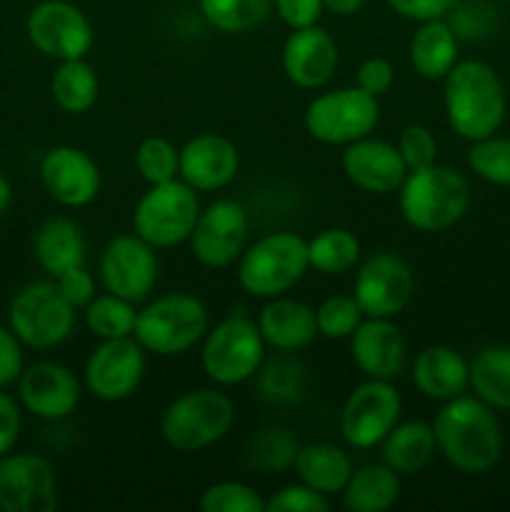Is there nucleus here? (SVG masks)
Returning <instances> with one entry per match:
<instances>
[{"mask_svg": "<svg viewBox=\"0 0 510 512\" xmlns=\"http://www.w3.org/2000/svg\"><path fill=\"white\" fill-rule=\"evenodd\" d=\"M470 205V185L450 165L408 170L398 188V208L405 223L420 233H445L463 220Z\"/></svg>", "mask_w": 510, "mask_h": 512, "instance_id": "obj_3", "label": "nucleus"}, {"mask_svg": "<svg viewBox=\"0 0 510 512\" xmlns=\"http://www.w3.org/2000/svg\"><path fill=\"white\" fill-rule=\"evenodd\" d=\"M298 448L300 445L295 443L293 435H290L288 430H268V433H263L255 440L253 458L255 463L263 465V468L268 470H285L293 468Z\"/></svg>", "mask_w": 510, "mask_h": 512, "instance_id": "obj_43", "label": "nucleus"}, {"mask_svg": "<svg viewBox=\"0 0 510 512\" xmlns=\"http://www.w3.org/2000/svg\"><path fill=\"white\" fill-rule=\"evenodd\" d=\"M40 185L60 208L78 210L100 195V168L85 150L73 145H55L40 158Z\"/></svg>", "mask_w": 510, "mask_h": 512, "instance_id": "obj_19", "label": "nucleus"}, {"mask_svg": "<svg viewBox=\"0 0 510 512\" xmlns=\"http://www.w3.org/2000/svg\"><path fill=\"white\" fill-rule=\"evenodd\" d=\"M340 165H343L345 178L355 188L375 195L395 193L408 175V165H405L398 145L370 138V135L345 145Z\"/></svg>", "mask_w": 510, "mask_h": 512, "instance_id": "obj_21", "label": "nucleus"}, {"mask_svg": "<svg viewBox=\"0 0 510 512\" xmlns=\"http://www.w3.org/2000/svg\"><path fill=\"white\" fill-rule=\"evenodd\" d=\"M55 283H58L60 293L65 295V300H68L75 310L85 308V305L95 298V278L88 273L85 265L65 270L63 275L55 278Z\"/></svg>", "mask_w": 510, "mask_h": 512, "instance_id": "obj_47", "label": "nucleus"}, {"mask_svg": "<svg viewBox=\"0 0 510 512\" xmlns=\"http://www.w3.org/2000/svg\"><path fill=\"white\" fill-rule=\"evenodd\" d=\"M20 408L38 420L58 423L70 418L80 405V380L73 370L63 363L53 360H38L33 365H25L15 383Z\"/></svg>", "mask_w": 510, "mask_h": 512, "instance_id": "obj_17", "label": "nucleus"}, {"mask_svg": "<svg viewBox=\"0 0 510 512\" xmlns=\"http://www.w3.org/2000/svg\"><path fill=\"white\" fill-rule=\"evenodd\" d=\"M50 93H53L55 105L63 113L83 115L98 103L100 80L93 65L85 58L78 60H60L58 68L50 78Z\"/></svg>", "mask_w": 510, "mask_h": 512, "instance_id": "obj_31", "label": "nucleus"}, {"mask_svg": "<svg viewBox=\"0 0 510 512\" xmlns=\"http://www.w3.org/2000/svg\"><path fill=\"white\" fill-rule=\"evenodd\" d=\"M353 458L348 450L333 443H308L298 448L293 460V473L300 483L318 493L333 495L343 493L350 473H353Z\"/></svg>", "mask_w": 510, "mask_h": 512, "instance_id": "obj_27", "label": "nucleus"}, {"mask_svg": "<svg viewBox=\"0 0 510 512\" xmlns=\"http://www.w3.org/2000/svg\"><path fill=\"white\" fill-rule=\"evenodd\" d=\"M433 433L438 453L458 473H488L503 455V430L498 415L475 395L463 393L448 403H440L433 420Z\"/></svg>", "mask_w": 510, "mask_h": 512, "instance_id": "obj_1", "label": "nucleus"}, {"mask_svg": "<svg viewBox=\"0 0 510 512\" xmlns=\"http://www.w3.org/2000/svg\"><path fill=\"white\" fill-rule=\"evenodd\" d=\"M198 10L218 33L240 35L270 18L273 0H198Z\"/></svg>", "mask_w": 510, "mask_h": 512, "instance_id": "obj_34", "label": "nucleus"}, {"mask_svg": "<svg viewBox=\"0 0 510 512\" xmlns=\"http://www.w3.org/2000/svg\"><path fill=\"white\" fill-rule=\"evenodd\" d=\"M210 328L208 308L190 293H165L138 310L133 338L158 358L185 355L200 345Z\"/></svg>", "mask_w": 510, "mask_h": 512, "instance_id": "obj_7", "label": "nucleus"}, {"mask_svg": "<svg viewBox=\"0 0 510 512\" xmlns=\"http://www.w3.org/2000/svg\"><path fill=\"white\" fill-rule=\"evenodd\" d=\"M260 390L270 403H295L303 395V370L290 360L270 363L268 370L260 368Z\"/></svg>", "mask_w": 510, "mask_h": 512, "instance_id": "obj_40", "label": "nucleus"}, {"mask_svg": "<svg viewBox=\"0 0 510 512\" xmlns=\"http://www.w3.org/2000/svg\"><path fill=\"white\" fill-rule=\"evenodd\" d=\"M365 3H368V0H323L325 10L340 15V18H348V15L360 13Z\"/></svg>", "mask_w": 510, "mask_h": 512, "instance_id": "obj_50", "label": "nucleus"}, {"mask_svg": "<svg viewBox=\"0 0 510 512\" xmlns=\"http://www.w3.org/2000/svg\"><path fill=\"white\" fill-rule=\"evenodd\" d=\"M365 320L358 300L350 295H330L315 308V323H318V335L325 340H350V335L358 330Z\"/></svg>", "mask_w": 510, "mask_h": 512, "instance_id": "obj_38", "label": "nucleus"}, {"mask_svg": "<svg viewBox=\"0 0 510 512\" xmlns=\"http://www.w3.org/2000/svg\"><path fill=\"white\" fill-rule=\"evenodd\" d=\"M133 163L148 185L168 183L180 175V148L163 135H148L135 148Z\"/></svg>", "mask_w": 510, "mask_h": 512, "instance_id": "obj_36", "label": "nucleus"}, {"mask_svg": "<svg viewBox=\"0 0 510 512\" xmlns=\"http://www.w3.org/2000/svg\"><path fill=\"white\" fill-rule=\"evenodd\" d=\"M85 388L103 403L128 400L145 378V350L135 338L100 340L85 360Z\"/></svg>", "mask_w": 510, "mask_h": 512, "instance_id": "obj_16", "label": "nucleus"}, {"mask_svg": "<svg viewBox=\"0 0 510 512\" xmlns=\"http://www.w3.org/2000/svg\"><path fill=\"white\" fill-rule=\"evenodd\" d=\"M470 388L493 410H510V345H488L475 353Z\"/></svg>", "mask_w": 510, "mask_h": 512, "instance_id": "obj_32", "label": "nucleus"}, {"mask_svg": "<svg viewBox=\"0 0 510 512\" xmlns=\"http://www.w3.org/2000/svg\"><path fill=\"white\" fill-rule=\"evenodd\" d=\"M25 35L38 53L58 63L85 58L95 43L88 15L68 0H40L33 5L25 18Z\"/></svg>", "mask_w": 510, "mask_h": 512, "instance_id": "obj_13", "label": "nucleus"}, {"mask_svg": "<svg viewBox=\"0 0 510 512\" xmlns=\"http://www.w3.org/2000/svg\"><path fill=\"white\" fill-rule=\"evenodd\" d=\"M25 345L15 338V333L0 325V388H10L18 383L25 368Z\"/></svg>", "mask_w": 510, "mask_h": 512, "instance_id": "obj_46", "label": "nucleus"}, {"mask_svg": "<svg viewBox=\"0 0 510 512\" xmlns=\"http://www.w3.org/2000/svg\"><path fill=\"white\" fill-rule=\"evenodd\" d=\"M198 193L180 178L150 185L133 210V233L155 250L190 240L200 215Z\"/></svg>", "mask_w": 510, "mask_h": 512, "instance_id": "obj_9", "label": "nucleus"}, {"mask_svg": "<svg viewBox=\"0 0 510 512\" xmlns=\"http://www.w3.org/2000/svg\"><path fill=\"white\" fill-rule=\"evenodd\" d=\"M273 13L290 30H300L318 25L325 13V5L323 0H273Z\"/></svg>", "mask_w": 510, "mask_h": 512, "instance_id": "obj_45", "label": "nucleus"}, {"mask_svg": "<svg viewBox=\"0 0 510 512\" xmlns=\"http://www.w3.org/2000/svg\"><path fill=\"white\" fill-rule=\"evenodd\" d=\"M415 390L433 403H448L470 388V363L450 345H428L410 368Z\"/></svg>", "mask_w": 510, "mask_h": 512, "instance_id": "obj_25", "label": "nucleus"}, {"mask_svg": "<svg viewBox=\"0 0 510 512\" xmlns=\"http://www.w3.org/2000/svg\"><path fill=\"white\" fill-rule=\"evenodd\" d=\"M405 338L390 318H365L350 335V355L365 378L393 383L405 368Z\"/></svg>", "mask_w": 510, "mask_h": 512, "instance_id": "obj_23", "label": "nucleus"}, {"mask_svg": "<svg viewBox=\"0 0 510 512\" xmlns=\"http://www.w3.org/2000/svg\"><path fill=\"white\" fill-rule=\"evenodd\" d=\"M203 512H265V498L248 483L220 480L208 485L198 500Z\"/></svg>", "mask_w": 510, "mask_h": 512, "instance_id": "obj_39", "label": "nucleus"}, {"mask_svg": "<svg viewBox=\"0 0 510 512\" xmlns=\"http://www.w3.org/2000/svg\"><path fill=\"white\" fill-rule=\"evenodd\" d=\"M395 145H398L408 170H418L425 168V165L438 163V140H435L433 130L425 128V125H405Z\"/></svg>", "mask_w": 510, "mask_h": 512, "instance_id": "obj_41", "label": "nucleus"}, {"mask_svg": "<svg viewBox=\"0 0 510 512\" xmlns=\"http://www.w3.org/2000/svg\"><path fill=\"white\" fill-rule=\"evenodd\" d=\"M283 73L295 88L318 90L335 75L338 68V45L333 35L320 25L290 30L283 43Z\"/></svg>", "mask_w": 510, "mask_h": 512, "instance_id": "obj_22", "label": "nucleus"}, {"mask_svg": "<svg viewBox=\"0 0 510 512\" xmlns=\"http://www.w3.org/2000/svg\"><path fill=\"white\" fill-rule=\"evenodd\" d=\"M395 83V68L388 58H380V55H373V58H365L360 63L358 73H355V85L360 90H365L373 98H380V95L388 93Z\"/></svg>", "mask_w": 510, "mask_h": 512, "instance_id": "obj_44", "label": "nucleus"}, {"mask_svg": "<svg viewBox=\"0 0 510 512\" xmlns=\"http://www.w3.org/2000/svg\"><path fill=\"white\" fill-rule=\"evenodd\" d=\"M255 323H258L265 345L275 348L278 353H298L318 338L315 308H310L303 300L288 298V295L265 300Z\"/></svg>", "mask_w": 510, "mask_h": 512, "instance_id": "obj_24", "label": "nucleus"}, {"mask_svg": "<svg viewBox=\"0 0 510 512\" xmlns=\"http://www.w3.org/2000/svg\"><path fill=\"white\" fill-rule=\"evenodd\" d=\"M248 210L233 198H220L200 210L190 233V253L200 265L213 270L238 263L248 243Z\"/></svg>", "mask_w": 510, "mask_h": 512, "instance_id": "obj_14", "label": "nucleus"}, {"mask_svg": "<svg viewBox=\"0 0 510 512\" xmlns=\"http://www.w3.org/2000/svg\"><path fill=\"white\" fill-rule=\"evenodd\" d=\"M505 3H508V5H510V0H505Z\"/></svg>", "mask_w": 510, "mask_h": 512, "instance_id": "obj_52", "label": "nucleus"}, {"mask_svg": "<svg viewBox=\"0 0 510 512\" xmlns=\"http://www.w3.org/2000/svg\"><path fill=\"white\" fill-rule=\"evenodd\" d=\"M408 58L420 78L443 80L458 63V33L445 18L418 23L408 43Z\"/></svg>", "mask_w": 510, "mask_h": 512, "instance_id": "obj_28", "label": "nucleus"}, {"mask_svg": "<svg viewBox=\"0 0 510 512\" xmlns=\"http://www.w3.org/2000/svg\"><path fill=\"white\" fill-rule=\"evenodd\" d=\"M10 200H13V188H10V180L5 175V170L0 168V218L5 215V210L10 208Z\"/></svg>", "mask_w": 510, "mask_h": 512, "instance_id": "obj_51", "label": "nucleus"}, {"mask_svg": "<svg viewBox=\"0 0 510 512\" xmlns=\"http://www.w3.org/2000/svg\"><path fill=\"white\" fill-rule=\"evenodd\" d=\"M443 105L450 130L463 140L488 138L505 120V88L483 60H458L443 78Z\"/></svg>", "mask_w": 510, "mask_h": 512, "instance_id": "obj_2", "label": "nucleus"}, {"mask_svg": "<svg viewBox=\"0 0 510 512\" xmlns=\"http://www.w3.org/2000/svg\"><path fill=\"white\" fill-rule=\"evenodd\" d=\"M58 508V478L53 465L35 453L0 458V510L53 512Z\"/></svg>", "mask_w": 510, "mask_h": 512, "instance_id": "obj_18", "label": "nucleus"}, {"mask_svg": "<svg viewBox=\"0 0 510 512\" xmlns=\"http://www.w3.org/2000/svg\"><path fill=\"white\" fill-rule=\"evenodd\" d=\"M235 425V403L223 388H193L170 400L160 415V435L178 453L213 448Z\"/></svg>", "mask_w": 510, "mask_h": 512, "instance_id": "obj_4", "label": "nucleus"}, {"mask_svg": "<svg viewBox=\"0 0 510 512\" xmlns=\"http://www.w3.org/2000/svg\"><path fill=\"white\" fill-rule=\"evenodd\" d=\"M360 258V240L345 228H325L308 240V263L320 275L350 273Z\"/></svg>", "mask_w": 510, "mask_h": 512, "instance_id": "obj_33", "label": "nucleus"}, {"mask_svg": "<svg viewBox=\"0 0 510 512\" xmlns=\"http://www.w3.org/2000/svg\"><path fill=\"white\" fill-rule=\"evenodd\" d=\"M435 453H438V445H435L433 423H425V420L398 423L380 443L383 463L393 468L400 478L423 473Z\"/></svg>", "mask_w": 510, "mask_h": 512, "instance_id": "obj_29", "label": "nucleus"}, {"mask_svg": "<svg viewBox=\"0 0 510 512\" xmlns=\"http://www.w3.org/2000/svg\"><path fill=\"white\" fill-rule=\"evenodd\" d=\"M85 253H88V245H85L83 230L65 215L48 218L35 230L33 255L48 278L55 280L65 270L85 265Z\"/></svg>", "mask_w": 510, "mask_h": 512, "instance_id": "obj_26", "label": "nucleus"}, {"mask_svg": "<svg viewBox=\"0 0 510 512\" xmlns=\"http://www.w3.org/2000/svg\"><path fill=\"white\" fill-rule=\"evenodd\" d=\"M380 123L378 98L358 85L335 88L315 95L303 115V125L313 140L323 145H350L368 138Z\"/></svg>", "mask_w": 510, "mask_h": 512, "instance_id": "obj_10", "label": "nucleus"}, {"mask_svg": "<svg viewBox=\"0 0 510 512\" xmlns=\"http://www.w3.org/2000/svg\"><path fill=\"white\" fill-rule=\"evenodd\" d=\"M100 283L108 293L140 305L153 293L158 280V258L153 245L140 235L123 233L105 243L100 253Z\"/></svg>", "mask_w": 510, "mask_h": 512, "instance_id": "obj_15", "label": "nucleus"}, {"mask_svg": "<svg viewBox=\"0 0 510 512\" xmlns=\"http://www.w3.org/2000/svg\"><path fill=\"white\" fill-rule=\"evenodd\" d=\"M403 400L390 380L368 378L350 390L340 410V435L355 450L380 448L400 423Z\"/></svg>", "mask_w": 510, "mask_h": 512, "instance_id": "obj_11", "label": "nucleus"}, {"mask_svg": "<svg viewBox=\"0 0 510 512\" xmlns=\"http://www.w3.org/2000/svg\"><path fill=\"white\" fill-rule=\"evenodd\" d=\"M75 320L78 313L60 293L53 278L23 285L13 295L8 308V328L25 348L33 350L63 345L73 335Z\"/></svg>", "mask_w": 510, "mask_h": 512, "instance_id": "obj_8", "label": "nucleus"}, {"mask_svg": "<svg viewBox=\"0 0 510 512\" xmlns=\"http://www.w3.org/2000/svg\"><path fill=\"white\" fill-rule=\"evenodd\" d=\"M468 168L480 180L500 188H510V138L488 135L470 145Z\"/></svg>", "mask_w": 510, "mask_h": 512, "instance_id": "obj_37", "label": "nucleus"}, {"mask_svg": "<svg viewBox=\"0 0 510 512\" xmlns=\"http://www.w3.org/2000/svg\"><path fill=\"white\" fill-rule=\"evenodd\" d=\"M265 340L248 313H230L210 325L200 340V368L218 388H235L260 373L265 363Z\"/></svg>", "mask_w": 510, "mask_h": 512, "instance_id": "obj_6", "label": "nucleus"}, {"mask_svg": "<svg viewBox=\"0 0 510 512\" xmlns=\"http://www.w3.org/2000/svg\"><path fill=\"white\" fill-rule=\"evenodd\" d=\"M85 328L98 340L133 338L135 320H138V305L105 290L95 295L83 308Z\"/></svg>", "mask_w": 510, "mask_h": 512, "instance_id": "obj_35", "label": "nucleus"}, {"mask_svg": "<svg viewBox=\"0 0 510 512\" xmlns=\"http://www.w3.org/2000/svg\"><path fill=\"white\" fill-rule=\"evenodd\" d=\"M385 5L400 18L425 23V20L445 18L455 8V0H385Z\"/></svg>", "mask_w": 510, "mask_h": 512, "instance_id": "obj_48", "label": "nucleus"}, {"mask_svg": "<svg viewBox=\"0 0 510 512\" xmlns=\"http://www.w3.org/2000/svg\"><path fill=\"white\" fill-rule=\"evenodd\" d=\"M20 430H23V408H20L18 398L0 388V458L15 448Z\"/></svg>", "mask_w": 510, "mask_h": 512, "instance_id": "obj_49", "label": "nucleus"}, {"mask_svg": "<svg viewBox=\"0 0 510 512\" xmlns=\"http://www.w3.org/2000/svg\"><path fill=\"white\" fill-rule=\"evenodd\" d=\"M238 145L220 133H200L180 148V175L195 193H215L238 178Z\"/></svg>", "mask_w": 510, "mask_h": 512, "instance_id": "obj_20", "label": "nucleus"}, {"mask_svg": "<svg viewBox=\"0 0 510 512\" xmlns=\"http://www.w3.org/2000/svg\"><path fill=\"white\" fill-rule=\"evenodd\" d=\"M310 270L308 240L293 230H275L238 258V283L250 298L270 300L290 293Z\"/></svg>", "mask_w": 510, "mask_h": 512, "instance_id": "obj_5", "label": "nucleus"}, {"mask_svg": "<svg viewBox=\"0 0 510 512\" xmlns=\"http://www.w3.org/2000/svg\"><path fill=\"white\" fill-rule=\"evenodd\" d=\"M415 295V275L398 253L380 250L360 260L353 280V298L365 318H398Z\"/></svg>", "mask_w": 510, "mask_h": 512, "instance_id": "obj_12", "label": "nucleus"}, {"mask_svg": "<svg viewBox=\"0 0 510 512\" xmlns=\"http://www.w3.org/2000/svg\"><path fill=\"white\" fill-rule=\"evenodd\" d=\"M400 498V475L380 460L355 468L345 483L340 500L350 512H385Z\"/></svg>", "mask_w": 510, "mask_h": 512, "instance_id": "obj_30", "label": "nucleus"}, {"mask_svg": "<svg viewBox=\"0 0 510 512\" xmlns=\"http://www.w3.org/2000/svg\"><path fill=\"white\" fill-rule=\"evenodd\" d=\"M325 510H330L328 495L308 488V485L300 483V480L298 483L275 490V493L265 500V512H325Z\"/></svg>", "mask_w": 510, "mask_h": 512, "instance_id": "obj_42", "label": "nucleus"}]
</instances>
